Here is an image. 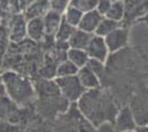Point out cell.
Listing matches in <instances>:
<instances>
[{
    "mask_svg": "<svg viewBox=\"0 0 148 132\" xmlns=\"http://www.w3.org/2000/svg\"><path fill=\"white\" fill-rule=\"evenodd\" d=\"M112 3H113V2L110 1V0H99L97 7H96V10H97L103 17H105L106 13L108 12V10H110V8H111Z\"/></svg>",
    "mask_w": 148,
    "mask_h": 132,
    "instance_id": "obj_27",
    "label": "cell"
},
{
    "mask_svg": "<svg viewBox=\"0 0 148 132\" xmlns=\"http://www.w3.org/2000/svg\"><path fill=\"white\" fill-rule=\"evenodd\" d=\"M66 58L80 69L84 66H86L90 56L86 53L85 50H81V49H69L66 52Z\"/></svg>",
    "mask_w": 148,
    "mask_h": 132,
    "instance_id": "obj_17",
    "label": "cell"
},
{
    "mask_svg": "<svg viewBox=\"0 0 148 132\" xmlns=\"http://www.w3.org/2000/svg\"><path fill=\"white\" fill-rule=\"evenodd\" d=\"M76 105L94 127L106 121L114 122L119 111L111 94L101 87L86 90Z\"/></svg>",
    "mask_w": 148,
    "mask_h": 132,
    "instance_id": "obj_1",
    "label": "cell"
},
{
    "mask_svg": "<svg viewBox=\"0 0 148 132\" xmlns=\"http://www.w3.org/2000/svg\"><path fill=\"white\" fill-rule=\"evenodd\" d=\"M83 14L84 13L80 11L79 9L69 6V8L65 10V12L63 13V20L66 21L69 24H71L74 28H79L81 20L83 18Z\"/></svg>",
    "mask_w": 148,
    "mask_h": 132,
    "instance_id": "obj_21",
    "label": "cell"
},
{
    "mask_svg": "<svg viewBox=\"0 0 148 132\" xmlns=\"http://www.w3.org/2000/svg\"><path fill=\"white\" fill-rule=\"evenodd\" d=\"M124 14H125V5L124 1H118V2H113L111 8L108 10V12L106 13V18L117 22H122L124 19Z\"/></svg>",
    "mask_w": 148,
    "mask_h": 132,
    "instance_id": "obj_22",
    "label": "cell"
},
{
    "mask_svg": "<svg viewBox=\"0 0 148 132\" xmlns=\"http://www.w3.org/2000/svg\"><path fill=\"white\" fill-rule=\"evenodd\" d=\"M105 41L110 53H116L118 51L123 50L130 42V29L121 25L107 37H105Z\"/></svg>",
    "mask_w": 148,
    "mask_h": 132,
    "instance_id": "obj_7",
    "label": "cell"
},
{
    "mask_svg": "<svg viewBox=\"0 0 148 132\" xmlns=\"http://www.w3.org/2000/svg\"><path fill=\"white\" fill-rule=\"evenodd\" d=\"M27 38L33 42H40L47 39L43 18H36L27 21Z\"/></svg>",
    "mask_w": 148,
    "mask_h": 132,
    "instance_id": "obj_11",
    "label": "cell"
},
{
    "mask_svg": "<svg viewBox=\"0 0 148 132\" xmlns=\"http://www.w3.org/2000/svg\"><path fill=\"white\" fill-rule=\"evenodd\" d=\"M63 20V14L56 11H52L50 10L49 12L47 13L43 17V22H44V28H45V34H47V38L53 39L56 38V34L61 22Z\"/></svg>",
    "mask_w": 148,
    "mask_h": 132,
    "instance_id": "obj_14",
    "label": "cell"
},
{
    "mask_svg": "<svg viewBox=\"0 0 148 132\" xmlns=\"http://www.w3.org/2000/svg\"><path fill=\"white\" fill-rule=\"evenodd\" d=\"M138 22H142V23H145V24H147L148 25V13L144 17V18H142V19L139 20Z\"/></svg>",
    "mask_w": 148,
    "mask_h": 132,
    "instance_id": "obj_32",
    "label": "cell"
},
{
    "mask_svg": "<svg viewBox=\"0 0 148 132\" xmlns=\"http://www.w3.org/2000/svg\"><path fill=\"white\" fill-rule=\"evenodd\" d=\"M118 26H121V23H119V22L104 17V18L102 19V21H101L99 25L97 26L96 31H95V35L105 38V37H107L110 33H112L114 30H116Z\"/></svg>",
    "mask_w": 148,
    "mask_h": 132,
    "instance_id": "obj_18",
    "label": "cell"
},
{
    "mask_svg": "<svg viewBox=\"0 0 148 132\" xmlns=\"http://www.w3.org/2000/svg\"><path fill=\"white\" fill-rule=\"evenodd\" d=\"M56 132H94L95 127L81 112L76 102L71 104L66 111L60 113L53 120Z\"/></svg>",
    "mask_w": 148,
    "mask_h": 132,
    "instance_id": "obj_3",
    "label": "cell"
},
{
    "mask_svg": "<svg viewBox=\"0 0 148 132\" xmlns=\"http://www.w3.org/2000/svg\"><path fill=\"white\" fill-rule=\"evenodd\" d=\"M122 132H137L136 130H130V131H122Z\"/></svg>",
    "mask_w": 148,
    "mask_h": 132,
    "instance_id": "obj_34",
    "label": "cell"
},
{
    "mask_svg": "<svg viewBox=\"0 0 148 132\" xmlns=\"http://www.w3.org/2000/svg\"><path fill=\"white\" fill-rule=\"evenodd\" d=\"M27 21L28 20L25 18V16L20 14H14L11 23H10V33L9 37L10 40L18 43L23 41V39L27 37Z\"/></svg>",
    "mask_w": 148,
    "mask_h": 132,
    "instance_id": "obj_10",
    "label": "cell"
},
{
    "mask_svg": "<svg viewBox=\"0 0 148 132\" xmlns=\"http://www.w3.org/2000/svg\"><path fill=\"white\" fill-rule=\"evenodd\" d=\"M77 72H79V68H77L72 62H70L68 58H66V60L62 61L61 63L58 64V66H56V78L77 75Z\"/></svg>",
    "mask_w": 148,
    "mask_h": 132,
    "instance_id": "obj_19",
    "label": "cell"
},
{
    "mask_svg": "<svg viewBox=\"0 0 148 132\" xmlns=\"http://www.w3.org/2000/svg\"><path fill=\"white\" fill-rule=\"evenodd\" d=\"M114 123H115V127L118 132L136 130V128H137L135 117L133 114L132 109L128 106H125L118 111Z\"/></svg>",
    "mask_w": 148,
    "mask_h": 132,
    "instance_id": "obj_9",
    "label": "cell"
},
{
    "mask_svg": "<svg viewBox=\"0 0 148 132\" xmlns=\"http://www.w3.org/2000/svg\"><path fill=\"white\" fill-rule=\"evenodd\" d=\"M50 10L49 0H34L30 6L23 11V16L27 20L43 18Z\"/></svg>",
    "mask_w": 148,
    "mask_h": 132,
    "instance_id": "obj_15",
    "label": "cell"
},
{
    "mask_svg": "<svg viewBox=\"0 0 148 132\" xmlns=\"http://www.w3.org/2000/svg\"><path fill=\"white\" fill-rule=\"evenodd\" d=\"M76 29L77 28H74L71 24H69L66 21L62 20L61 25H60V28L56 34L54 41L56 42H69Z\"/></svg>",
    "mask_w": 148,
    "mask_h": 132,
    "instance_id": "obj_20",
    "label": "cell"
},
{
    "mask_svg": "<svg viewBox=\"0 0 148 132\" xmlns=\"http://www.w3.org/2000/svg\"><path fill=\"white\" fill-rule=\"evenodd\" d=\"M77 77L80 79L81 84L83 85V87L85 88L86 90L96 89V88L101 87L102 82H101L99 76L91 67H88L87 65L79 69Z\"/></svg>",
    "mask_w": 148,
    "mask_h": 132,
    "instance_id": "obj_12",
    "label": "cell"
},
{
    "mask_svg": "<svg viewBox=\"0 0 148 132\" xmlns=\"http://www.w3.org/2000/svg\"><path fill=\"white\" fill-rule=\"evenodd\" d=\"M23 108L19 107L8 96L0 98V118L14 125H21Z\"/></svg>",
    "mask_w": 148,
    "mask_h": 132,
    "instance_id": "obj_6",
    "label": "cell"
},
{
    "mask_svg": "<svg viewBox=\"0 0 148 132\" xmlns=\"http://www.w3.org/2000/svg\"><path fill=\"white\" fill-rule=\"evenodd\" d=\"M1 78L6 85L7 96L19 107H29L37 100L34 84L25 75L14 70H7L1 74Z\"/></svg>",
    "mask_w": 148,
    "mask_h": 132,
    "instance_id": "obj_2",
    "label": "cell"
},
{
    "mask_svg": "<svg viewBox=\"0 0 148 132\" xmlns=\"http://www.w3.org/2000/svg\"><path fill=\"white\" fill-rule=\"evenodd\" d=\"M7 96V89H6V85L2 81L1 76H0V98L2 97H6Z\"/></svg>",
    "mask_w": 148,
    "mask_h": 132,
    "instance_id": "obj_30",
    "label": "cell"
},
{
    "mask_svg": "<svg viewBox=\"0 0 148 132\" xmlns=\"http://www.w3.org/2000/svg\"><path fill=\"white\" fill-rule=\"evenodd\" d=\"M0 23H1V22H0Z\"/></svg>",
    "mask_w": 148,
    "mask_h": 132,
    "instance_id": "obj_36",
    "label": "cell"
},
{
    "mask_svg": "<svg viewBox=\"0 0 148 132\" xmlns=\"http://www.w3.org/2000/svg\"><path fill=\"white\" fill-rule=\"evenodd\" d=\"M136 131L137 132H148V126H143L136 128Z\"/></svg>",
    "mask_w": 148,
    "mask_h": 132,
    "instance_id": "obj_31",
    "label": "cell"
},
{
    "mask_svg": "<svg viewBox=\"0 0 148 132\" xmlns=\"http://www.w3.org/2000/svg\"><path fill=\"white\" fill-rule=\"evenodd\" d=\"M103 18L104 17L96 9L93 11H90V12H85L83 14V18L81 20L80 25L77 29L95 34V31H96V29H97V26L99 25Z\"/></svg>",
    "mask_w": 148,
    "mask_h": 132,
    "instance_id": "obj_13",
    "label": "cell"
},
{
    "mask_svg": "<svg viewBox=\"0 0 148 132\" xmlns=\"http://www.w3.org/2000/svg\"><path fill=\"white\" fill-rule=\"evenodd\" d=\"M99 0H71L70 6L79 9L83 13L90 12L96 9Z\"/></svg>",
    "mask_w": 148,
    "mask_h": 132,
    "instance_id": "obj_23",
    "label": "cell"
},
{
    "mask_svg": "<svg viewBox=\"0 0 148 132\" xmlns=\"http://www.w3.org/2000/svg\"><path fill=\"white\" fill-rule=\"evenodd\" d=\"M92 33L82 31L80 29H76L73 35L71 37L70 41H69V45L70 49H81V50H85L87 45L90 43L91 39L93 38Z\"/></svg>",
    "mask_w": 148,
    "mask_h": 132,
    "instance_id": "obj_16",
    "label": "cell"
},
{
    "mask_svg": "<svg viewBox=\"0 0 148 132\" xmlns=\"http://www.w3.org/2000/svg\"><path fill=\"white\" fill-rule=\"evenodd\" d=\"M112 2H118V1H124V0H110Z\"/></svg>",
    "mask_w": 148,
    "mask_h": 132,
    "instance_id": "obj_33",
    "label": "cell"
},
{
    "mask_svg": "<svg viewBox=\"0 0 148 132\" xmlns=\"http://www.w3.org/2000/svg\"><path fill=\"white\" fill-rule=\"evenodd\" d=\"M22 132H56V131L53 130V128H50V129H47V128H32V129L23 130Z\"/></svg>",
    "mask_w": 148,
    "mask_h": 132,
    "instance_id": "obj_29",
    "label": "cell"
},
{
    "mask_svg": "<svg viewBox=\"0 0 148 132\" xmlns=\"http://www.w3.org/2000/svg\"><path fill=\"white\" fill-rule=\"evenodd\" d=\"M22 125H14L0 118V132H22Z\"/></svg>",
    "mask_w": 148,
    "mask_h": 132,
    "instance_id": "obj_25",
    "label": "cell"
},
{
    "mask_svg": "<svg viewBox=\"0 0 148 132\" xmlns=\"http://www.w3.org/2000/svg\"><path fill=\"white\" fill-rule=\"evenodd\" d=\"M85 51L88 54L90 58L99 61L102 63H105L110 57V50L107 47L105 38L95 35V34L91 39V41H90Z\"/></svg>",
    "mask_w": 148,
    "mask_h": 132,
    "instance_id": "obj_8",
    "label": "cell"
},
{
    "mask_svg": "<svg viewBox=\"0 0 148 132\" xmlns=\"http://www.w3.org/2000/svg\"><path fill=\"white\" fill-rule=\"evenodd\" d=\"M87 66L91 67L99 76V74H102L103 70H104V63H102V62H99V61H96V60H92V58H90V61H88V63H87ZM99 78H101V77H99Z\"/></svg>",
    "mask_w": 148,
    "mask_h": 132,
    "instance_id": "obj_28",
    "label": "cell"
},
{
    "mask_svg": "<svg viewBox=\"0 0 148 132\" xmlns=\"http://www.w3.org/2000/svg\"><path fill=\"white\" fill-rule=\"evenodd\" d=\"M70 1L71 0H49L50 9L63 14L70 6Z\"/></svg>",
    "mask_w": 148,
    "mask_h": 132,
    "instance_id": "obj_24",
    "label": "cell"
},
{
    "mask_svg": "<svg viewBox=\"0 0 148 132\" xmlns=\"http://www.w3.org/2000/svg\"><path fill=\"white\" fill-rule=\"evenodd\" d=\"M94 132H118V131H117V129H116V127H115V123H114V122L106 121V122L101 123L99 126L95 127Z\"/></svg>",
    "mask_w": 148,
    "mask_h": 132,
    "instance_id": "obj_26",
    "label": "cell"
},
{
    "mask_svg": "<svg viewBox=\"0 0 148 132\" xmlns=\"http://www.w3.org/2000/svg\"><path fill=\"white\" fill-rule=\"evenodd\" d=\"M1 74H2V73H0V76H1Z\"/></svg>",
    "mask_w": 148,
    "mask_h": 132,
    "instance_id": "obj_35",
    "label": "cell"
},
{
    "mask_svg": "<svg viewBox=\"0 0 148 132\" xmlns=\"http://www.w3.org/2000/svg\"><path fill=\"white\" fill-rule=\"evenodd\" d=\"M124 5L125 14L121 25L125 28H130L148 13V0H124Z\"/></svg>",
    "mask_w": 148,
    "mask_h": 132,
    "instance_id": "obj_5",
    "label": "cell"
},
{
    "mask_svg": "<svg viewBox=\"0 0 148 132\" xmlns=\"http://www.w3.org/2000/svg\"><path fill=\"white\" fill-rule=\"evenodd\" d=\"M56 82L62 96L71 104L77 102L86 91V89L81 84L77 75L59 77L56 78Z\"/></svg>",
    "mask_w": 148,
    "mask_h": 132,
    "instance_id": "obj_4",
    "label": "cell"
}]
</instances>
